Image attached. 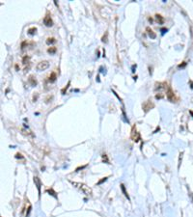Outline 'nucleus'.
Here are the masks:
<instances>
[{
  "instance_id": "obj_19",
  "label": "nucleus",
  "mask_w": 193,
  "mask_h": 217,
  "mask_svg": "<svg viewBox=\"0 0 193 217\" xmlns=\"http://www.w3.org/2000/svg\"><path fill=\"white\" fill-rule=\"evenodd\" d=\"M160 31H161V33H162V35H163V34H165V32H167V29H166V28H161Z\"/></svg>"
},
{
  "instance_id": "obj_3",
  "label": "nucleus",
  "mask_w": 193,
  "mask_h": 217,
  "mask_svg": "<svg viewBox=\"0 0 193 217\" xmlns=\"http://www.w3.org/2000/svg\"><path fill=\"white\" fill-rule=\"evenodd\" d=\"M166 97H167V98H168L170 101H172V102H174V101L176 100L175 94H174V92H173V90H172L171 87H168L167 92H166Z\"/></svg>"
},
{
  "instance_id": "obj_9",
  "label": "nucleus",
  "mask_w": 193,
  "mask_h": 217,
  "mask_svg": "<svg viewBox=\"0 0 193 217\" xmlns=\"http://www.w3.org/2000/svg\"><path fill=\"white\" fill-rule=\"evenodd\" d=\"M28 81H29V83H30L32 86H36V85H37V80H36V78H35L33 75H30V76H29Z\"/></svg>"
},
{
  "instance_id": "obj_5",
  "label": "nucleus",
  "mask_w": 193,
  "mask_h": 217,
  "mask_svg": "<svg viewBox=\"0 0 193 217\" xmlns=\"http://www.w3.org/2000/svg\"><path fill=\"white\" fill-rule=\"evenodd\" d=\"M131 139L134 141V142H138L140 140V134L138 133V131L136 130V127L133 126L132 127V130H131Z\"/></svg>"
},
{
  "instance_id": "obj_20",
  "label": "nucleus",
  "mask_w": 193,
  "mask_h": 217,
  "mask_svg": "<svg viewBox=\"0 0 193 217\" xmlns=\"http://www.w3.org/2000/svg\"><path fill=\"white\" fill-rule=\"evenodd\" d=\"M106 179H107V177H103V179H101V180H100V182H99V184H100L101 183L105 182V180H106Z\"/></svg>"
},
{
  "instance_id": "obj_17",
  "label": "nucleus",
  "mask_w": 193,
  "mask_h": 217,
  "mask_svg": "<svg viewBox=\"0 0 193 217\" xmlns=\"http://www.w3.org/2000/svg\"><path fill=\"white\" fill-rule=\"evenodd\" d=\"M163 97V95L162 94H158L157 96H156V98H158V99H160V98H162Z\"/></svg>"
},
{
  "instance_id": "obj_1",
  "label": "nucleus",
  "mask_w": 193,
  "mask_h": 217,
  "mask_svg": "<svg viewBox=\"0 0 193 217\" xmlns=\"http://www.w3.org/2000/svg\"><path fill=\"white\" fill-rule=\"evenodd\" d=\"M73 184L78 185V187H79V188L82 190V192L85 193L86 195H91V194H92L91 188H89L87 185H85V184H83V183H73Z\"/></svg>"
},
{
  "instance_id": "obj_11",
  "label": "nucleus",
  "mask_w": 193,
  "mask_h": 217,
  "mask_svg": "<svg viewBox=\"0 0 193 217\" xmlns=\"http://www.w3.org/2000/svg\"><path fill=\"white\" fill-rule=\"evenodd\" d=\"M37 32V28L36 27H31L28 29V34L29 35H35Z\"/></svg>"
},
{
  "instance_id": "obj_2",
  "label": "nucleus",
  "mask_w": 193,
  "mask_h": 217,
  "mask_svg": "<svg viewBox=\"0 0 193 217\" xmlns=\"http://www.w3.org/2000/svg\"><path fill=\"white\" fill-rule=\"evenodd\" d=\"M48 67H49V63H48L47 61H42V62H40V63H38V65H37V69L40 70V71H42V70H46L47 69H48Z\"/></svg>"
},
{
  "instance_id": "obj_13",
  "label": "nucleus",
  "mask_w": 193,
  "mask_h": 217,
  "mask_svg": "<svg viewBox=\"0 0 193 217\" xmlns=\"http://www.w3.org/2000/svg\"><path fill=\"white\" fill-rule=\"evenodd\" d=\"M121 189H122V191H123V193L125 194V196L129 200V194H128V192L126 191V188H125V185L124 184H121Z\"/></svg>"
},
{
  "instance_id": "obj_12",
  "label": "nucleus",
  "mask_w": 193,
  "mask_h": 217,
  "mask_svg": "<svg viewBox=\"0 0 193 217\" xmlns=\"http://www.w3.org/2000/svg\"><path fill=\"white\" fill-rule=\"evenodd\" d=\"M54 43H56V39L55 38H47V45H51V44H54Z\"/></svg>"
},
{
  "instance_id": "obj_7",
  "label": "nucleus",
  "mask_w": 193,
  "mask_h": 217,
  "mask_svg": "<svg viewBox=\"0 0 193 217\" xmlns=\"http://www.w3.org/2000/svg\"><path fill=\"white\" fill-rule=\"evenodd\" d=\"M146 30H147V33H148V35H149V37L151 38V39H156L157 38V34L154 33L150 27H147L146 28Z\"/></svg>"
},
{
  "instance_id": "obj_18",
  "label": "nucleus",
  "mask_w": 193,
  "mask_h": 217,
  "mask_svg": "<svg viewBox=\"0 0 193 217\" xmlns=\"http://www.w3.org/2000/svg\"><path fill=\"white\" fill-rule=\"evenodd\" d=\"M181 158H182V153H181V154H180V159H179V167H180V165H181Z\"/></svg>"
},
{
  "instance_id": "obj_16",
  "label": "nucleus",
  "mask_w": 193,
  "mask_h": 217,
  "mask_svg": "<svg viewBox=\"0 0 193 217\" xmlns=\"http://www.w3.org/2000/svg\"><path fill=\"white\" fill-rule=\"evenodd\" d=\"M28 61H29V56H24L23 59H22V63L25 65V64L28 63Z\"/></svg>"
},
{
  "instance_id": "obj_10",
  "label": "nucleus",
  "mask_w": 193,
  "mask_h": 217,
  "mask_svg": "<svg viewBox=\"0 0 193 217\" xmlns=\"http://www.w3.org/2000/svg\"><path fill=\"white\" fill-rule=\"evenodd\" d=\"M156 18H157V20H158V22L159 24H163V23H164V18H163V17H161L160 15L157 14V15H156Z\"/></svg>"
},
{
  "instance_id": "obj_4",
  "label": "nucleus",
  "mask_w": 193,
  "mask_h": 217,
  "mask_svg": "<svg viewBox=\"0 0 193 217\" xmlns=\"http://www.w3.org/2000/svg\"><path fill=\"white\" fill-rule=\"evenodd\" d=\"M153 106H154V105H153V103L152 102V100H147V101H145V102L143 103L142 108H143V110H144L145 112H148L150 109H152Z\"/></svg>"
},
{
  "instance_id": "obj_8",
  "label": "nucleus",
  "mask_w": 193,
  "mask_h": 217,
  "mask_svg": "<svg viewBox=\"0 0 193 217\" xmlns=\"http://www.w3.org/2000/svg\"><path fill=\"white\" fill-rule=\"evenodd\" d=\"M56 79H57V75H56V72H55V71H52V72H51V74H50V75H49L48 81H49L50 83H54V82L56 81Z\"/></svg>"
},
{
  "instance_id": "obj_21",
  "label": "nucleus",
  "mask_w": 193,
  "mask_h": 217,
  "mask_svg": "<svg viewBox=\"0 0 193 217\" xmlns=\"http://www.w3.org/2000/svg\"><path fill=\"white\" fill-rule=\"evenodd\" d=\"M149 21H150V22H151V23H152V21H153V19H152V17H149Z\"/></svg>"
},
{
  "instance_id": "obj_6",
  "label": "nucleus",
  "mask_w": 193,
  "mask_h": 217,
  "mask_svg": "<svg viewBox=\"0 0 193 217\" xmlns=\"http://www.w3.org/2000/svg\"><path fill=\"white\" fill-rule=\"evenodd\" d=\"M44 23H45L46 26H48V27L53 25L52 18H51V17H50L49 15H47V16H46V17L44 18Z\"/></svg>"
},
{
  "instance_id": "obj_15",
  "label": "nucleus",
  "mask_w": 193,
  "mask_h": 217,
  "mask_svg": "<svg viewBox=\"0 0 193 217\" xmlns=\"http://www.w3.org/2000/svg\"><path fill=\"white\" fill-rule=\"evenodd\" d=\"M70 85V81H69V82H68V84H67V86H66L64 89H62V91H61V92H62V94H63V95H65V94H66V92H67V90L69 89Z\"/></svg>"
},
{
  "instance_id": "obj_14",
  "label": "nucleus",
  "mask_w": 193,
  "mask_h": 217,
  "mask_svg": "<svg viewBox=\"0 0 193 217\" xmlns=\"http://www.w3.org/2000/svg\"><path fill=\"white\" fill-rule=\"evenodd\" d=\"M56 51H57V48L54 47V46H53V47H49V48L47 49V52H48L49 54H54Z\"/></svg>"
}]
</instances>
